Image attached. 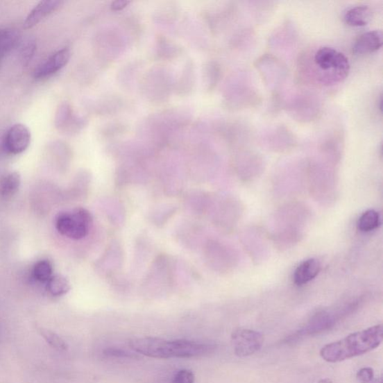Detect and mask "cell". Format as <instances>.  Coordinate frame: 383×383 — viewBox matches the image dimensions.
<instances>
[{
  "instance_id": "obj_1",
  "label": "cell",
  "mask_w": 383,
  "mask_h": 383,
  "mask_svg": "<svg viewBox=\"0 0 383 383\" xmlns=\"http://www.w3.org/2000/svg\"><path fill=\"white\" fill-rule=\"evenodd\" d=\"M382 324L348 335L339 341L327 344L320 352L321 358L335 363L357 357L377 348L382 342Z\"/></svg>"
},
{
  "instance_id": "obj_2",
  "label": "cell",
  "mask_w": 383,
  "mask_h": 383,
  "mask_svg": "<svg viewBox=\"0 0 383 383\" xmlns=\"http://www.w3.org/2000/svg\"><path fill=\"white\" fill-rule=\"evenodd\" d=\"M314 63L322 73L320 80L325 84H333L342 81L348 76L350 65L346 56L324 46L316 52Z\"/></svg>"
},
{
  "instance_id": "obj_3",
  "label": "cell",
  "mask_w": 383,
  "mask_h": 383,
  "mask_svg": "<svg viewBox=\"0 0 383 383\" xmlns=\"http://www.w3.org/2000/svg\"><path fill=\"white\" fill-rule=\"evenodd\" d=\"M92 220L88 210L76 208L73 212H63L57 216L56 228L62 236L78 241L87 236Z\"/></svg>"
},
{
  "instance_id": "obj_4",
  "label": "cell",
  "mask_w": 383,
  "mask_h": 383,
  "mask_svg": "<svg viewBox=\"0 0 383 383\" xmlns=\"http://www.w3.org/2000/svg\"><path fill=\"white\" fill-rule=\"evenodd\" d=\"M129 346L136 353L150 358L167 359L174 358V341L155 337L136 338L129 341Z\"/></svg>"
},
{
  "instance_id": "obj_5",
  "label": "cell",
  "mask_w": 383,
  "mask_h": 383,
  "mask_svg": "<svg viewBox=\"0 0 383 383\" xmlns=\"http://www.w3.org/2000/svg\"><path fill=\"white\" fill-rule=\"evenodd\" d=\"M234 352L239 357H247L259 351L264 344L262 333L248 329H237L231 335Z\"/></svg>"
},
{
  "instance_id": "obj_6",
  "label": "cell",
  "mask_w": 383,
  "mask_h": 383,
  "mask_svg": "<svg viewBox=\"0 0 383 383\" xmlns=\"http://www.w3.org/2000/svg\"><path fill=\"white\" fill-rule=\"evenodd\" d=\"M339 318L338 315L327 312L316 314L305 327L289 335L284 341L287 343H294L305 337L321 334L332 329Z\"/></svg>"
},
{
  "instance_id": "obj_7",
  "label": "cell",
  "mask_w": 383,
  "mask_h": 383,
  "mask_svg": "<svg viewBox=\"0 0 383 383\" xmlns=\"http://www.w3.org/2000/svg\"><path fill=\"white\" fill-rule=\"evenodd\" d=\"M31 133L23 124H14L4 137L3 146L8 154L21 155L30 147Z\"/></svg>"
},
{
  "instance_id": "obj_8",
  "label": "cell",
  "mask_w": 383,
  "mask_h": 383,
  "mask_svg": "<svg viewBox=\"0 0 383 383\" xmlns=\"http://www.w3.org/2000/svg\"><path fill=\"white\" fill-rule=\"evenodd\" d=\"M71 51L69 48L56 52L37 67L33 72L34 78L43 80L61 71L71 59Z\"/></svg>"
},
{
  "instance_id": "obj_9",
  "label": "cell",
  "mask_w": 383,
  "mask_h": 383,
  "mask_svg": "<svg viewBox=\"0 0 383 383\" xmlns=\"http://www.w3.org/2000/svg\"><path fill=\"white\" fill-rule=\"evenodd\" d=\"M382 33L380 31H369L361 35L352 46V53L365 55L380 49L383 42Z\"/></svg>"
},
{
  "instance_id": "obj_10",
  "label": "cell",
  "mask_w": 383,
  "mask_h": 383,
  "mask_svg": "<svg viewBox=\"0 0 383 383\" xmlns=\"http://www.w3.org/2000/svg\"><path fill=\"white\" fill-rule=\"evenodd\" d=\"M63 2L62 1H42L37 4L32 11L28 13L24 24L25 28H32L38 24L41 23L45 17L49 16L58 9Z\"/></svg>"
},
{
  "instance_id": "obj_11",
  "label": "cell",
  "mask_w": 383,
  "mask_h": 383,
  "mask_svg": "<svg viewBox=\"0 0 383 383\" xmlns=\"http://www.w3.org/2000/svg\"><path fill=\"white\" fill-rule=\"evenodd\" d=\"M321 268L320 262L314 258H310V259L303 262L294 272V283L298 286L307 284L318 275Z\"/></svg>"
},
{
  "instance_id": "obj_12",
  "label": "cell",
  "mask_w": 383,
  "mask_h": 383,
  "mask_svg": "<svg viewBox=\"0 0 383 383\" xmlns=\"http://www.w3.org/2000/svg\"><path fill=\"white\" fill-rule=\"evenodd\" d=\"M21 41V33L14 28H0V61Z\"/></svg>"
},
{
  "instance_id": "obj_13",
  "label": "cell",
  "mask_w": 383,
  "mask_h": 383,
  "mask_svg": "<svg viewBox=\"0 0 383 383\" xmlns=\"http://www.w3.org/2000/svg\"><path fill=\"white\" fill-rule=\"evenodd\" d=\"M371 17V8L368 6H359L349 9L343 20L351 26H364L370 22Z\"/></svg>"
},
{
  "instance_id": "obj_14",
  "label": "cell",
  "mask_w": 383,
  "mask_h": 383,
  "mask_svg": "<svg viewBox=\"0 0 383 383\" xmlns=\"http://www.w3.org/2000/svg\"><path fill=\"white\" fill-rule=\"evenodd\" d=\"M22 185V177L17 171L11 172L5 176L0 183V194L8 198L15 196Z\"/></svg>"
},
{
  "instance_id": "obj_15",
  "label": "cell",
  "mask_w": 383,
  "mask_h": 383,
  "mask_svg": "<svg viewBox=\"0 0 383 383\" xmlns=\"http://www.w3.org/2000/svg\"><path fill=\"white\" fill-rule=\"evenodd\" d=\"M71 289L70 283L65 277L56 275L46 282V290L53 296H62Z\"/></svg>"
},
{
  "instance_id": "obj_16",
  "label": "cell",
  "mask_w": 383,
  "mask_h": 383,
  "mask_svg": "<svg viewBox=\"0 0 383 383\" xmlns=\"http://www.w3.org/2000/svg\"><path fill=\"white\" fill-rule=\"evenodd\" d=\"M380 225V215L375 210H368L358 220L357 227L362 232H369Z\"/></svg>"
},
{
  "instance_id": "obj_17",
  "label": "cell",
  "mask_w": 383,
  "mask_h": 383,
  "mask_svg": "<svg viewBox=\"0 0 383 383\" xmlns=\"http://www.w3.org/2000/svg\"><path fill=\"white\" fill-rule=\"evenodd\" d=\"M53 268L51 262L48 260L37 262L33 271L34 279L40 282H47L51 279Z\"/></svg>"
},
{
  "instance_id": "obj_18",
  "label": "cell",
  "mask_w": 383,
  "mask_h": 383,
  "mask_svg": "<svg viewBox=\"0 0 383 383\" xmlns=\"http://www.w3.org/2000/svg\"><path fill=\"white\" fill-rule=\"evenodd\" d=\"M72 120L74 119L71 107L68 103L62 104L56 114V128L60 130H64L66 127H69V124Z\"/></svg>"
},
{
  "instance_id": "obj_19",
  "label": "cell",
  "mask_w": 383,
  "mask_h": 383,
  "mask_svg": "<svg viewBox=\"0 0 383 383\" xmlns=\"http://www.w3.org/2000/svg\"><path fill=\"white\" fill-rule=\"evenodd\" d=\"M41 334L46 342L56 350L65 352L69 350L68 343H67L59 334L47 330H42Z\"/></svg>"
},
{
  "instance_id": "obj_20",
  "label": "cell",
  "mask_w": 383,
  "mask_h": 383,
  "mask_svg": "<svg viewBox=\"0 0 383 383\" xmlns=\"http://www.w3.org/2000/svg\"><path fill=\"white\" fill-rule=\"evenodd\" d=\"M37 44L35 40H28L22 46L21 50V60L24 66L32 61L35 53Z\"/></svg>"
},
{
  "instance_id": "obj_21",
  "label": "cell",
  "mask_w": 383,
  "mask_h": 383,
  "mask_svg": "<svg viewBox=\"0 0 383 383\" xmlns=\"http://www.w3.org/2000/svg\"><path fill=\"white\" fill-rule=\"evenodd\" d=\"M103 354L108 357L113 358H124V359H136L139 356L136 352H130L126 350L118 348H108L103 350Z\"/></svg>"
},
{
  "instance_id": "obj_22",
  "label": "cell",
  "mask_w": 383,
  "mask_h": 383,
  "mask_svg": "<svg viewBox=\"0 0 383 383\" xmlns=\"http://www.w3.org/2000/svg\"><path fill=\"white\" fill-rule=\"evenodd\" d=\"M195 376L193 372L189 370L179 371L175 377L174 383H194Z\"/></svg>"
},
{
  "instance_id": "obj_23",
  "label": "cell",
  "mask_w": 383,
  "mask_h": 383,
  "mask_svg": "<svg viewBox=\"0 0 383 383\" xmlns=\"http://www.w3.org/2000/svg\"><path fill=\"white\" fill-rule=\"evenodd\" d=\"M373 377H375V372L371 368H363L357 373V380L361 383H369L373 380Z\"/></svg>"
},
{
  "instance_id": "obj_24",
  "label": "cell",
  "mask_w": 383,
  "mask_h": 383,
  "mask_svg": "<svg viewBox=\"0 0 383 383\" xmlns=\"http://www.w3.org/2000/svg\"><path fill=\"white\" fill-rule=\"evenodd\" d=\"M130 4L129 1L126 0H117L114 1L111 5L112 10L113 11H121L124 8H126Z\"/></svg>"
},
{
  "instance_id": "obj_25",
  "label": "cell",
  "mask_w": 383,
  "mask_h": 383,
  "mask_svg": "<svg viewBox=\"0 0 383 383\" xmlns=\"http://www.w3.org/2000/svg\"><path fill=\"white\" fill-rule=\"evenodd\" d=\"M318 383H332V381L330 379H322Z\"/></svg>"
},
{
  "instance_id": "obj_26",
  "label": "cell",
  "mask_w": 383,
  "mask_h": 383,
  "mask_svg": "<svg viewBox=\"0 0 383 383\" xmlns=\"http://www.w3.org/2000/svg\"><path fill=\"white\" fill-rule=\"evenodd\" d=\"M376 383H383L382 379L380 378Z\"/></svg>"
},
{
  "instance_id": "obj_27",
  "label": "cell",
  "mask_w": 383,
  "mask_h": 383,
  "mask_svg": "<svg viewBox=\"0 0 383 383\" xmlns=\"http://www.w3.org/2000/svg\"><path fill=\"white\" fill-rule=\"evenodd\" d=\"M1 63H2V62H1V61H0V65H1Z\"/></svg>"
}]
</instances>
